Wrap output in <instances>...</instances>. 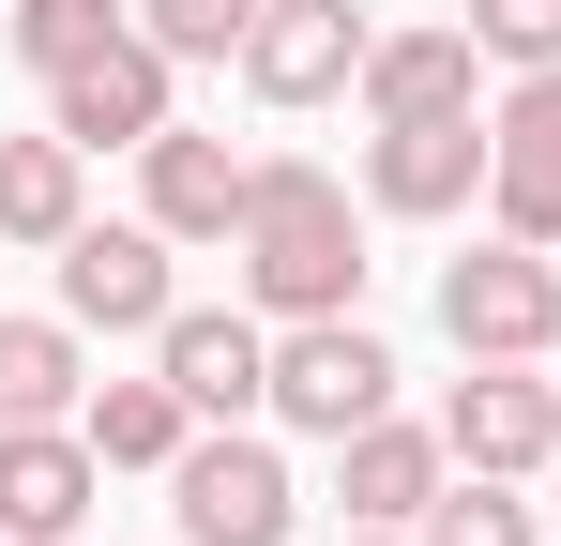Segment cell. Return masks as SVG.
Segmentation results:
<instances>
[{"label":"cell","mask_w":561,"mask_h":546,"mask_svg":"<svg viewBox=\"0 0 561 546\" xmlns=\"http://www.w3.org/2000/svg\"><path fill=\"white\" fill-rule=\"evenodd\" d=\"M228 259L259 288V319H350L365 304V213H350V182L274 152L259 197H243V228H228Z\"/></svg>","instance_id":"obj_1"},{"label":"cell","mask_w":561,"mask_h":546,"mask_svg":"<svg viewBox=\"0 0 561 546\" xmlns=\"http://www.w3.org/2000/svg\"><path fill=\"white\" fill-rule=\"evenodd\" d=\"M440 334H456V364H547L561 350V273L547 243H470L456 273H440Z\"/></svg>","instance_id":"obj_2"},{"label":"cell","mask_w":561,"mask_h":546,"mask_svg":"<svg viewBox=\"0 0 561 546\" xmlns=\"http://www.w3.org/2000/svg\"><path fill=\"white\" fill-rule=\"evenodd\" d=\"M379 410H394V350H379L365 319H274V425L350 441Z\"/></svg>","instance_id":"obj_3"},{"label":"cell","mask_w":561,"mask_h":546,"mask_svg":"<svg viewBox=\"0 0 561 546\" xmlns=\"http://www.w3.org/2000/svg\"><path fill=\"white\" fill-rule=\"evenodd\" d=\"M168 501H183V546H288V455L243 441V425H197L183 455H168Z\"/></svg>","instance_id":"obj_4"},{"label":"cell","mask_w":561,"mask_h":546,"mask_svg":"<svg viewBox=\"0 0 561 546\" xmlns=\"http://www.w3.org/2000/svg\"><path fill=\"white\" fill-rule=\"evenodd\" d=\"M168 77H183V61H168L152 31H122V46H92L77 77H46V122H61L77 152H152V137L183 122V106H168Z\"/></svg>","instance_id":"obj_5"},{"label":"cell","mask_w":561,"mask_h":546,"mask_svg":"<svg viewBox=\"0 0 561 546\" xmlns=\"http://www.w3.org/2000/svg\"><path fill=\"white\" fill-rule=\"evenodd\" d=\"M61 319H77V334H168V319H183L168 228H152V213H137V228H77V243H61Z\"/></svg>","instance_id":"obj_6"},{"label":"cell","mask_w":561,"mask_h":546,"mask_svg":"<svg viewBox=\"0 0 561 546\" xmlns=\"http://www.w3.org/2000/svg\"><path fill=\"white\" fill-rule=\"evenodd\" d=\"M365 15L350 0H259V31H243V91L259 106H319V91H365Z\"/></svg>","instance_id":"obj_7"},{"label":"cell","mask_w":561,"mask_h":546,"mask_svg":"<svg viewBox=\"0 0 561 546\" xmlns=\"http://www.w3.org/2000/svg\"><path fill=\"white\" fill-rule=\"evenodd\" d=\"M501 168V137H485V106H440V122H379L365 137V197L379 213H470Z\"/></svg>","instance_id":"obj_8"},{"label":"cell","mask_w":561,"mask_h":546,"mask_svg":"<svg viewBox=\"0 0 561 546\" xmlns=\"http://www.w3.org/2000/svg\"><path fill=\"white\" fill-rule=\"evenodd\" d=\"M152 364L183 379L197 425H243V410H274V319H228V304H183L168 334H152Z\"/></svg>","instance_id":"obj_9"},{"label":"cell","mask_w":561,"mask_h":546,"mask_svg":"<svg viewBox=\"0 0 561 546\" xmlns=\"http://www.w3.org/2000/svg\"><path fill=\"white\" fill-rule=\"evenodd\" d=\"M440 486H456V441H440V425H394V410H379V425L334 441V501H350V532H425Z\"/></svg>","instance_id":"obj_10"},{"label":"cell","mask_w":561,"mask_h":546,"mask_svg":"<svg viewBox=\"0 0 561 546\" xmlns=\"http://www.w3.org/2000/svg\"><path fill=\"white\" fill-rule=\"evenodd\" d=\"M137 182H152V228H168V243H228V228H243V197H259V152H228V137L168 122V137L137 152Z\"/></svg>","instance_id":"obj_11"},{"label":"cell","mask_w":561,"mask_h":546,"mask_svg":"<svg viewBox=\"0 0 561 546\" xmlns=\"http://www.w3.org/2000/svg\"><path fill=\"white\" fill-rule=\"evenodd\" d=\"M440 441H456V470H547L561 455V395L531 364H470L456 410H440Z\"/></svg>","instance_id":"obj_12"},{"label":"cell","mask_w":561,"mask_h":546,"mask_svg":"<svg viewBox=\"0 0 561 546\" xmlns=\"http://www.w3.org/2000/svg\"><path fill=\"white\" fill-rule=\"evenodd\" d=\"M92 486H106L92 425H0V546L77 532V516H92Z\"/></svg>","instance_id":"obj_13"},{"label":"cell","mask_w":561,"mask_h":546,"mask_svg":"<svg viewBox=\"0 0 561 546\" xmlns=\"http://www.w3.org/2000/svg\"><path fill=\"white\" fill-rule=\"evenodd\" d=\"M470 77H485L470 31H379L365 46V106L379 122H440V106H470Z\"/></svg>","instance_id":"obj_14"},{"label":"cell","mask_w":561,"mask_h":546,"mask_svg":"<svg viewBox=\"0 0 561 546\" xmlns=\"http://www.w3.org/2000/svg\"><path fill=\"white\" fill-rule=\"evenodd\" d=\"M77 137L46 122V137H0V243H77L92 228V197H77Z\"/></svg>","instance_id":"obj_15"},{"label":"cell","mask_w":561,"mask_h":546,"mask_svg":"<svg viewBox=\"0 0 561 546\" xmlns=\"http://www.w3.org/2000/svg\"><path fill=\"white\" fill-rule=\"evenodd\" d=\"M77 425H92V455H106V470H168V455L197 441V410H183V379H168V364H152V379H106Z\"/></svg>","instance_id":"obj_16"},{"label":"cell","mask_w":561,"mask_h":546,"mask_svg":"<svg viewBox=\"0 0 561 546\" xmlns=\"http://www.w3.org/2000/svg\"><path fill=\"white\" fill-rule=\"evenodd\" d=\"M77 319H0V425H77Z\"/></svg>","instance_id":"obj_17"},{"label":"cell","mask_w":561,"mask_h":546,"mask_svg":"<svg viewBox=\"0 0 561 546\" xmlns=\"http://www.w3.org/2000/svg\"><path fill=\"white\" fill-rule=\"evenodd\" d=\"M122 31H137L122 0H15V61H31V77H77V61L122 46Z\"/></svg>","instance_id":"obj_18"},{"label":"cell","mask_w":561,"mask_h":546,"mask_svg":"<svg viewBox=\"0 0 561 546\" xmlns=\"http://www.w3.org/2000/svg\"><path fill=\"white\" fill-rule=\"evenodd\" d=\"M425 546H531V501H516V470H456V486L425 501Z\"/></svg>","instance_id":"obj_19"},{"label":"cell","mask_w":561,"mask_h":546,"mask_svg":"<svg viewBox=\"0 0 561 546\" xmlns=\"http://www.w3.org/2000/svg\"><path fill=\"white\" fill-rule=\"evenodd\" d=\"M137 31H152L168 61H243V31H259V0H137Z\"/></svg>","instance_id":"obj_20"},{"label":"cell","mask_w":561,"mask_h":546,"mask_svg":"<svg viewBox=\"0 0 561 546\" xmlns=\"http://www.w3.org/2000/svg\"><path fill=\"white\" fill-rule=\"evenodd\" d=\"M485 213H501L516 243H561V152H501V168H485Z\"/></svg>","instance_id":"obj_21"},{"label":"cell","mask_w":561,"mask_h":546,"mask_svg":"<svg viewBox=\"0 0 561 546\" xmlns=\"http://www.w3.org/2000/svg\"><path fill=\"white\" fill-rule=\"evenodd\" d=\"M470 46L531 77V61H561V0H470Z\"/></svg>","instance_id":"obj_22"},{"label":"cell","mask_w":561,"mask_h":546,"mask_svg":"<svg viewBox=\"0 0 561 546\" xmlns=\"http://www.w3.org/2000/svg\"><path fill=\"white\" fill-rule=\"evenodd\" d=\"M485 137H501V152H561V61H531V77L501 91V106H485Z\"/></svg>","instance_id":"obj_23"},{"label":"cell","mask_w":561,"mask_h":546,"mask_svg":"<svg viewBox=\"0 0 561 546\" xmlns=\"http://www.w3.org/2000/svg\"><path fill=\"white\" fill-rule=\"evenodd\" d=\"M350 546H425V532H350Z\"/></svg>","instance_id":"obj_24"},{"label":"cell","mask_w":561,"mask_h":546,"mask_svg":"<svg viewBox=\"0 0 561 546\" xmlns=\"http://www.w3.org/2000/svg\"><path fill=\"white\" fill-rule=\"evenodd\" d=\"M31 546H77V532H31Z\"/></svg>","instance_id":"obj_25"},{"label":"cell","mask_w":561,"mask_h":546,"mask_svg":"<svg viewBox=\"0 0 561 546\" xmlns=\"http://www.w3.org/2000/svg\"><path fill=\"white\" fill-rule=\"evenodd\" d=\"M547 486H561V455H547Z\"/></svg>","instance_id":"obj_26"}]
</instances>
